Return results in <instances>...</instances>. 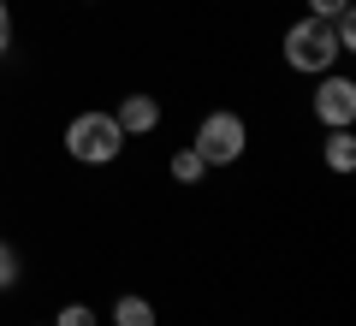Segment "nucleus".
I'll list each match as a JSON object with an SVG mask.
<instances>
[{"instance_id":"7ed1b4c3","label":"nucleus","mask_w":356,"mask_h":326,"mask_svg":"<svg viewBox=\"0 0 356 326\" xmlns=\"http://www.w3.org/2000/svg\"><path fill=\"white\" fill-rule=\"evenodd\" d=\"M191 149L202 154L208 172H214V166H238L243 154H250V125H243V113H232V107H214V113L196 119Z\"/></svg>"},{"instance_id":"6e6552de","label":"nucleus","mask_w":356,"mask_h":326,"mask_svg":"<svg viewBox=\"0 0 356 326\" xmlns=\"http://www.w3.org/2000/svg\"><path fill=\"white\" fill-rule=\"evenodd\" d=\"M166 178L191 190V184H202V178H208V166H202V154H196L191 142H184V149H172V161H166Z\"/></svg>"},{"instance_id":"1a4fd4ad","label":"nucleus","mask_w":356,"mask_h":326,"mask_svg":"<svg viewBox=\"0 0 356 326\" xmlns=\"http://www.w3.org/2000/svg\"><path fill=\"white\" fill-rule=\"evenodd\" d=\"M18 279H24V255L0 238V297H6V291H18Z\"/></svg>"},{"instance_id":"0eeeda50","label":"nucleus","mask_w":356,"mask_h":326,"mask_svg":"<svg viewBox=\"0 0 356 326\" xmlns=\"http://www.w3.org/2000/svg\"><path fill=\"white\" fill-rule=\"evenodd\" d=\"M113 326H161V314H154L149 297L125 291V297H113Z\"/></svg>"},{"instance_id":"9b49d317","label":"nucleus","mask_w":356,"mask_h":326,"mask_svg":"<svg viewBox=\"0 0 356 326\" xmlns=\"http://www.w3.org/2000/svg\"><path fill=\"white\" fill-rule=\"evenodd\" d=\"M350 13V0H309V18H339Z\"/></svg>"},{"instance_id":"f257e3e1","label":"nucleus","mask_w":356,"mask_h":326,"mask_svg":"<svg viewBox=\"0 0 356 326\" xmlns=\"http://www.w3.org/2000/svg\"><path fill=\"white\" fill-rule=\"evenodd\" d=\"M60 142H65V161H77V166H113L131 137L119 131V119L107 107H83V113L65 119Z\"/></svg>"},{"instance_id":"f03ea898","label":"nucleus","mask_w":356,"mask_h":326,"mask_svg":"<svg viewBox=\"0 0 356 326\" xmlns=\"http://www.w3.org/2000/svg\"><path fill=\"white\" fill-rule=\"evenodd\" d=\"M280 54H285V65H291L297 77H321V72H339V36H332V18H297L291 30H285V42H280Z\"/></svg>"},{"instance_id":"423d86ee","label":"nucleus","mask_w":356,"mask_h":326,"mask_svg":"<svg viewBox=\"0 0 356 326\" xmlns=\"http://www.w3.org/2000/svg\"><path fill=\"white\" fill-rule=\"evenodd\" d=\"M321 166L339 178L356 172V131H327V142H321Z\"/></svg>"},{"instance_id":"f8f14e48","label":"nucleus","mask_w":356,"mask_h":326,"mask_svg":"<svg viewBox=\"0 0 356 326\" xmlns=\"http://www.w3.org/2000/svg\"><path fill=\"white\" fill-rule=\"evenodd\" d=\"M6 54H13V6L0 0V60H6Z\"/></svg>"},{"instance_id":"39448f33","label":"nucleus","mask_w":356,"mask_h":326,"mask_svg":"<svg viewBox=\"0 0 356 326\" xmlns=\"http://www.w3.org/2000/svg\"><path fill=\"white\" fill-rule=\"evenodd\" d=\"M113 119H119V131H125V137H149V131H161L166 107H161V95H149V89H131V95H119Z\"/></svg>"},{"instance_id":"20e7f679","label":"nucleus","mask_w":356,"mask_h":326,"mask_svg":"<svg viewBox=\"0 0 356 326\" xmlns=\"http://www.w3.org/2000/svg\"><path fill=\"white\" fill-rule=\"evenodd\" d=\"M309 113H315L321 131H350L356 125V77L321 72L315 77V95H309Z\"/></svg>"},{"instance_id":"ddd939ff","label":"nucleus","mask_w":356,"mask_h":326,"mask_svg":"<svg viewBox=\"0 0 356 326\" xmlns=\"http://www.w3.org/2000/svg\"><path fill=\"white\" fill-rule=\"evenodd\" d=\"M30 326H54V320H30Z\"/></svg>"},{"instance_id":"9d476101","label":"nucleus","mask_w":356,"mask_h":326,"mask_svg":"<svg viewBox=\"0 0 356 326\" xmlns=\"http://www.w3.org/2000/svg\"><path fill=\"white\" fill-rule=\"evenodd\" d=\"M54 326H102V314L89 309V302H65V309L54 314Z\"/></svg>"}]
</instances>
